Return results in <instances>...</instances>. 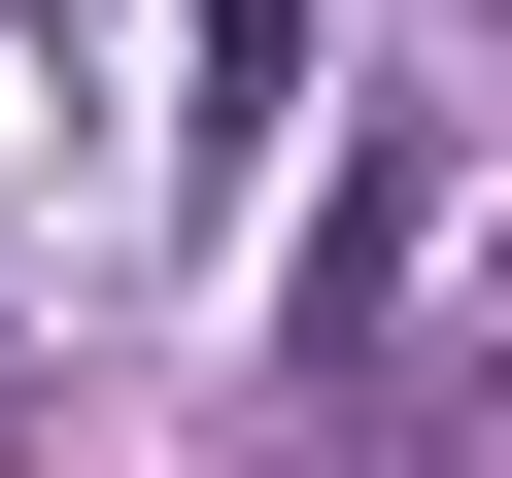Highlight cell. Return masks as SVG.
I'll return each instance as SVG.
<instances>
[{
	"mask_svg": "<svg viewBox=\"0 0 512 478\" xmlns=\"http://www.w3.org/2000/svg\"><path fill=\"white\" fill-rule=\"evenodd\" d=\"M274 69H308V0H205V137H274Z\"/></svg>",
	"mask_w": 512,
	"mask_h": 478,
	"instance_id": "obj_1",
	"label": "cell"
}]
</instances>
